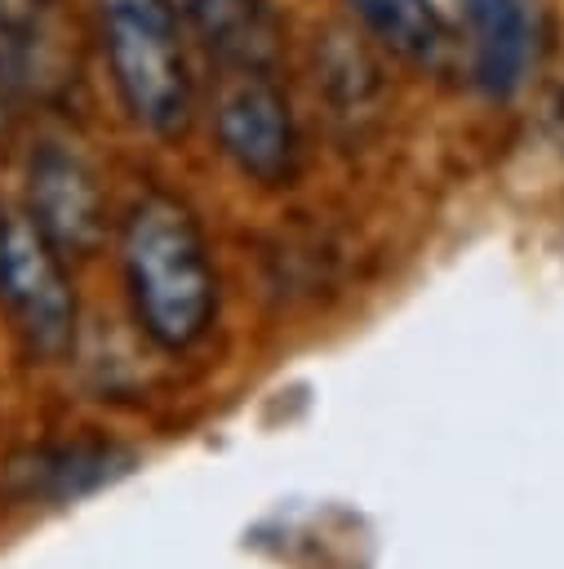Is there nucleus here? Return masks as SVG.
<instances>
[{
    "label": "nucleus",
    "mask_w": 564,
    "mask_h": 569,
    "mask_svg": "<svg viewBox=\"0 0 564 569\" xmlns=\"http://www.w3.org/2000/svg\"><path fill=\"white\" fill-rule=\"evenodd\" d=\"M27 218L58 253H89L102 236V191L93 169L62 142H44L27 173Z\"/></svg>",
    "instance_id": "nucleus-6"
},
{
    "label": "nucleus",
    "mask_w": 564,
    "mask_h": 569,
    "mask_svg": "<svg viewBox=\"0 0 564 569\" xmlns=\"http://www.w3.org/2000/svg\"><path fill=\"white\" fill-rule=\"evenodd\" d=\"M471 80L489 98H511L528 84L546 53V4L542 0H462Z\"/></svg>",
    "instance_id": "nucleus-5"
},
{
    "label": "nucleus",
    "mask_w": 564,
    "mask_h": 569,
    "mask_svg": "<svg viewBox=\"0 0 564 569\" xmlns=\"http://www.w3.org/2000/svg\"><path fill=\"white\" fill-rule=\"evenodd\" d=\"M187 13L218 71H275L280 27L266 0H187Z\"/></svg>",
    "instance_id": "nucleus-7"
},
{
    "label": "nucleus",
    "mask_w": 564,
    "mask_h": 569,
    "mask_svg": "<svg viewBox=\"0 0 564 569\" xmlns=\"http://www.w3.org/2000/svg\"><path fill=\"white\" fill-rule=\"evenodd\" d=\"M53 0H0V133L36 93Z\"/></svg>",
    "instance_id": "nucleus-8"
},
{
    "label": "nucleus",
    "mask_w": 564,
    "mask_h": 569,
    "mask_svg": "<svg viewBox=\"0 0 564 569\" xmlns=\"http://www.w3.org/2000/svg\"><path fill=\"white\" fill-rule=\"evenodd\" d=\"M0 307L31 351L58 356L71 342L75 298L62 276V253L27 213H0Z\"/></svg>",
    "instance_id": "nucleus-4"
},
{
    "label": "nucleus",
    "mask_w": 564,
    "mask_h": 569,
    "mask_svg": "<svg viewBox=\"0 0 564 569\" xmlns=\"http://www.w3.org/2000/svg\"><path fill=\"white\" fill-rule=\"evenodd\" d=\"M102 53L124 111L155 138L191 124V67L173 0H98Z\"/></svg>",
    "instance_id": "nucleus-2"
},
{
    "label": "nucleus",
    "mask_w": 564,
    "mask_h": 569,
    "mask_svg": "<svg viewBox=\"0 0 564 569\" xmlns=\"http://www.w3.org/2000/svg\"><path fill=\"white\" fill-rule=\"evenodd\" d=\"M213 133L222 156L258 187H284L298 173V129L275 71H218Z\"/></svg>",
    "instance_id": "nucleus-3"
},
{
    "label": "nucleus",
    "mask_w": 564,
    "mask_h": 569,
    "mask_svg": "<svg viewBox=\"0 0 564 569\" xmlns=\"http://www.w3.org/2000/svg\"><path fill=\"white\" fill-rule=\"evenodd\" d=\"M111 449H84V445H75V449H58L53 458H40V485H49V493H58V498H75V493H84V489H93V485H102V480H111L115 471H124V467H111Z\"/></svg>",
    "instance_id": "nucleus-10"
},
{
    "label": "nucleus",
    "mask_w": 564,
    "mask_h": 569,
    "mask_svg": "<svg viewBox=\"0 0 564 569\" xmlns=\"http://www.w3.org/2000/svg\"><path fill=\"white\" fill-rule=\"evenodd\" d=\"M120 258L142 329L169 351L200 342L218 307V280L195 218L169 196H142L124 218Z\"/></svg>",
    "instance_id": "nucleus-1"
},
{
    "label": "nucleus",
    "mask_w": 564,
    "mask_h": 569,
    "mask_svg": "<svg viewBox=\"0 0 564 569\" xmlns=\"http://www.w3.org/2000/svg\"><path fill=\"white\" fill-rule=\"evenodd\" d=\"M351 13L400 58L431 62L444 49V22L431 0H346Z\"/></svg>",
    "instance_id": "nucleus-9"
}]
</instances>
